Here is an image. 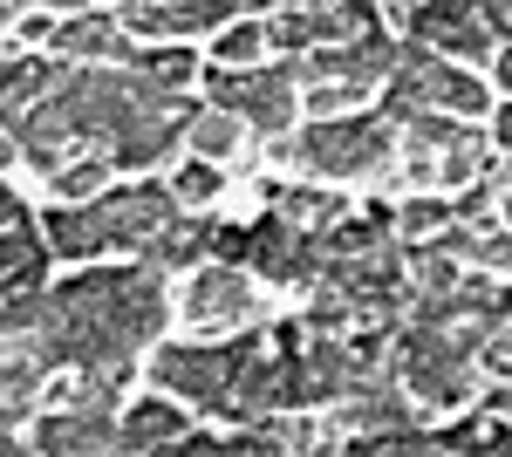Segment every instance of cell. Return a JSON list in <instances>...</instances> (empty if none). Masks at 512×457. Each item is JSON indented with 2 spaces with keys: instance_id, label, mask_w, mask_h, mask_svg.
<instances>
[{
  "instance_id": "14",
  "label": "cell",
  "mask_w": 512,
  "mask_h": 457,
  "mask_svg": "<svg viewBox=\"0 0 512 457\" xmlns=\"http://www.w3.org/2000/svg\"><path fill=\"white\" fill-rule=\"evenodd\" d=\"M35 457H117V417L110 410H48L28 423Z\"/></svg>"
},
{
  "instance_id": "5",
  "label": "cell",
  "mask_w": 512,
  "mask_h": 457,
  "mask_svg": "<svg viewBox=\"0 0 512 457\" xmlns=\"http://www.w3.org/2000/svg\"><path fill=\"white\" fill-rule=\"evenodd\" d=\"M212 410L233 417L239 430H260L274 410H294V369H287V355H274V342H260V335H246L239 369H233L226 396H219Z\"/></svg>"
},
{
  "instance_id": "10",
  "label": "cell",
  "mask_w": 512,
  "mask_h": 457,
  "mask_svg": "<svg viewBox=\"0 0 512 457\" xmlns=\"http://www.w3.org/2000/svg\"><path fill=\"white\" fill-rule=\"evenodd\" d=\"M246 267L260 273L267 287H315L321 280V239L308 232H294L287 219H260V226H246Z\"/></svg>"
},
{
  "instance_id": "35",
  "label": "cell",
  "mask_w": 512,
  "mask_h": 457,
  "mask_svg": "<svg viewBox=\"0 0 512 457\" xmlns=\"http://www.w3.org/2000/svg\"><path fill=\"white\" fill-rule=\"evenodd\" d=\"M492 144H499V151H512V103L492 116Z\"/></svg>"
},
{
  "instance_id": "24",
  "label": "cell",
  "mask_w": 512,
  "mask_h": 457,
  "mask_svg": "<svg viewBox=\"0 0 512 457\" xmlns=\"http://www.w3.org/2000/svg\"><path fill=\"white\" fill-rule=\"evenodd\" d=\"M185 144L198 151V164H226V157H239V144H246V123H239V116H226V110H205V103H198Z\"/></svg>"
},
{
  "instance_id": "32",
  "label": "cell",
  "mask_w": 512,
  "mask_h": 457,
  "mask_svg": "<svg viewBox=\"0 0 512 457\" xmlns=\"http://www.w3.org/2000/svg\"><path fill=\"white\" fill-rule=\"evenodd\" d=\"M451 226H465V232H485V226H492V185H485V191H465V198L451 205Z\"/></svg>"
},
{
  "instance_id": "3",
  "label": "cell",
  "mask_w": 512,
  "mask_h": 457,
  "mask_svg": "<svg viewBox=\"0 0 512 457\" xmlns=\"http://www.w3.org/2000/svg\"><path fill=\"white\" fill-rule=\"evenodd\" d=\"M396 389L424 410H458L478 389V362L451 355L444 342H431L424 328H396Z\"/></svg>"
},
{
  "instance_id": "21",
  "label": "cell",
  "mask_w": 512,
  "mask_h": 457,
  "mask_svg": "<svg viewBox=\"0 0 512 457\" xmlns=\"http://www.w3.org/2000/svg\"><path fill=\"white\" fill-rule=\"evenodd\" d=\"M41 246H48L55 260H96V253H103V232L89 219V205H48Z\"/></svg>"
},
{
  "instance_id": "30",
  "label": "cell",
  "mask_w": 512,
  "mask_h": 457,
  "mask_svg": "<svg viewBox=\"0 0 512 457\" xmlns=\"http://www.w3.org/2000/svg\"><path fill=\"white\" fill-rule=\"evenodd\" d=\"M103 191H110V157H82V164L55 171V198L62 205H96Z\"/></svg>"
},
{
  "instance_id": "25",
  "label": "cell",
  "mask_w": 512,
  "mask_h": 457,
  "mask_svg": "<svg viewBox=\"0 0 512 457\" xmlns=\"http://www.w3.org/2000/svg\"><path fill=\"white\" fill-rule=\"evenodd\" d=\"M485 164H492V157H485V137H478V130H458V137H451V151L431 164V185L437 191H458V185H472Z\"/></svg>"
},
{
  "instance_id": "12",
  "label": "cell",
  "mask_w": 512,
  "mask_h": 457,
  "mask_svg": "<svg viewBox=\"0 0 512 457\" xmlns=\"http://www.w3.org/2000/svg\"><path fill=\"white\" fill-rule=\"evenodd\" d=\"M246 0H130L117 7V28L123 35H144V41H164L178 48V35H198V28H233V14Z\"/></svg>"
},
{
  "instance_id": "22",
  "label": "cell",
  "mask_w": 512,
  "mask_h": 457,
  "mask_svg": "<svg viewBox=\"0 0 512 457\" xmlns=\"http://www.w3.org/2000/svg\"><path fill=\"white\" fill-rule=\"evenodd\" d=\"M205 246H212V226H192V219H178V226H164L151 246H144V260L137 267H151L164 280V273H185L205 260Z\"/></svg>"
},
{
  "instance_id": "29",
  "label": "cell",
  "mask_w": 512,
  "mask_h": 457,
  "mask_svg": "<svg viewBox=\"0 0 512 457\" xmlns=\"http://www.w3.org/2000/svg\"><path fill=\"white\" fill-rule=\"evenodd\" d=\"M130 69H144V76L158 82L164 96H185V82L198 76L192 48H144V55H130Z\"/></svg>"
},
{
  "instance_id": "27",
  "label": "cell",
  "mask_w": 512,
  "mask_h": 457,
  "mask_svg": "<svg viewBox=\"0 0 512 457\" xmlns=\"http://www.w3.org/2000/svg\"><path fill=\"white\" fill-rule=\"evenodd\" d=\"M260 55H267V28H260V21H233V28L219 35V48H212V69L246 76V69H260Z\"/></svg>"
},
{
  "instance_id": "8",
  "label": "cell",
  "mask_w": 512,
  "mask_h": 457,
  "mask_svg": "<svg viewBox=\"0 0 512 457\" xmlns=\"http://www.w3.org/2000/svg\"><path fill=\"white\" fill-rule=\"evenodd\" d=\"M403 28H410V48H424V55L451 62V69L492 62V35L478 28V7H458V0H444V7H403Z\"/></svg>"
},
{
  "instance_id": "16",
  "label": "cell",
  "mask_w": 512,
  "mask_h": 457,
  "mask_svg": "<svg viewBox=\"0 0 512 457\" xmlns=\"http://www.w3.org/2000/svg\"><path fill=\"white\" fill-rule=\"evenodd\" d=\"M328 430H342V437H410L417 403L403 389H362V396H342L328 410Z\"/></svg>"
},
{
  "instance_id": "38",
  "label": "cell",
  "mask_w": 512,
  "mask_h": 457,
  "mask_svg": "<svg viewBox=\"0 0 512 457\" xmlns=\"http://www.w3.org/2000/svg\"><path fill=\"white\" fill-rule=\"evenodd\" d=\"M14 21H21V7H14V0H0V28H14Z\"/></svg>"
},
{
  "instance_id": "1",
  "label": "cell",
  "mask_w": 512,
  "mask_h": 457,
  "mask_svg": "<svg viewBox=\"0 0 512 457\" xmlns=\"http://www.w3.org/2000/svg\"><path fill=\"white\" fill-rule=\"evenodd\" d=\"M396 151V130L376 110L335 116V123H301L294 137L274 144V164L294 171L301 185H355V178H376Z\"/></svg>"
},
{
  "instance_id": "18",
  "label": "cell",
  "mask_w": 512,
  "mask_h": 457,
  "mask_svg": "<svg viewBox=\"0 0 512 457\" xmlns=\"http://www.w3.org/2000/svg\"><path fill=\"white\" fill-rule=\"evenodd\" d=\"M178 437H192V417H185V410H171L164 396L123 403V417H117V457H158V451H171Z\"/></svg>"
},
{
  "instance_id": "11",
  "label": "cell",
  "mask_w": 512,
  "mask_h": 457,
  "mask_svg": "<svg viewBox=\"0 0 512 457\" xmlns=\"http://www.w3.org/2000/svg\"><path fill=\"white\" fill-rule=\"evenodd\" d=\"M48 48H55L62 69H69V62H76V69H123V62L137 55L110 7H82L69 21H55V28H48Z\"/></svg>"
},
{
  "instance_id": "26",
  "label": "cell",
  "mask_w": 512,
  "mask_h": 457,
  "mask_svg": "<svg viewBox=\"0 0 512 457\" xmlns=\"http://www.w3.org/2000/svg\"><path fill=\"white\" fill-rule=\"evenodd\" d=\"M41 389H48V369H41V355L28 348H0V403H35Z\"/></svg>"
},
{
  "instance_id": "20",
  "label": "cell",
  "mask_w": 512,
  "mask_h": 457,
  "mask_svg": "<svg viewBox=\"0 0 512 457\" xmlns=\"http://www.w3.org/2000/svg\"><path fill=\"white\" fill-rule=\"evenodd\" d=\"M274 219H287V226L308 232V239H321L328 226L349 219V198L328 191V185H274Z\"/></svg>"
},
{
  "instance_id": "15",
  "label": "cell",
  "mask_w": 512,
  "mask_h": 457,
  "mask_svg": "<svg viewBox=\"0 0 512 457\" xmlns=\"http://www.w3.org/2000/svg\"><path fill=\"white\" fill-rule=\"evenodd\" d=\"M294 369V410H335L349 396V348L342 342H301L287 355Z\"/></svg>"
},
{
  "instance_id": "28",
  "label": "cell",
  "mask_w": 512,
  "mask_h": 457,
  "mask_svg": "<svg viewBox=\"0 0 512 457\" xmlns=\"http://www.w3.org/2000/svg\"><path fill=\"white\" fill-rule=\"evenodd\" d=\"M390 226L403 232L410 246H424V239H437V232L451 226V205H444V198H431V191H417V198H403V205L390 212Z\"/></svg>"
},
{
  "instance_id": "4",
  "label": "cell",
  "mask_w": 512,
  "mask_h": 457,
  "mask_svg": "<svg viewBox=\"0 0 512 457\" xmlns=\"http://www.w3.org/2000/svg\"><path fill=\"white\" fill-rule=\"evenodd\" d=\"M205 110H226V116L246 123V137L280 144V137H294L301 96H294L274 69H246V76H233V69H205Z\"/></svg>"
},
{
  "instance_id": "19",
  "label": "cell",
  "mask_w": 512,
  "mask_h": 457,
  "mask_svg": "<svg viewBox=\"0 0 512 457\" xmlns=\"http://www.w3.org/2000/svg\"><path fill=\"white\" fill-rule=\"evenodd\" d=\"M287 21H294V35H301L308 55H321V48H355L362 35L383 28L376 7H287Z\"/></svg>"
},
{
  "instance_id": "31",
  "label": "cell",
  "mask_w": 512,
  "mask_h": 457,
  "mask_svg": "<svg viewBox=\"0 0 512 457\" xmlns=\"http://www.w3.org/2000/svg\"><path fill=\"white\" fill-rule=\"evenodd\" d=\"M164 191H171V205H178V212H198V205H212V198L226 191V178H219V164H185Z\"/></svg>"
},
{
  "instance_id": "34",
  "label": "cell",
  "mask_w": 512,
  "mask_h": 457,
  "mask_svg": "<svg viewBox=\"0 0 512 457\" xmlns=\"http://www.w3.org/2000/svg\"><path fill=\"white\" fill-rule=\"evenodd\" d=\"M21 219H28V205H21V198H14V191L0 185V232H7V226H21Z\"/></svg>"
},
{
  "instance_id": "9",
  "label": "cell",
  "mask_w": 512,
  "mask_h": 457,
  "mask_svg": "<svg viewBox=\"0 0 512 457\" xmlns=\"http://www.w3.org/2000/svg\"><path fill=\"white\" fill-rule=\"evenodd\" d=\"M89 219L103 232V246H151L164 226H178V205H171V191L164 185H117L103 191L96 205H89Z\"/></svg>"
},
{
  "instance_id": "2",
  "label": "cell",
  "mask_w": 512,
  "mask_h": 457,
  "mask_svg": "<svg viewBox=\"0 0 512 457\" xmlns=\"http://www.w3.org/2000/svg\"><path fill=\"white\" fill-rule=\"evenodd\" d=\"M492 110V89L472 76V69H451V62H437L424 48H396V69L383 82V123H403V116H451V123H465V116H485Z\"/></svg>"
},
{
  "instance_id": "39",
  "label": "cell",
  "mask_w": 512,
  "mask_h": 457,
  "mask_svg": "<svg viewBox=\"0 0 512 457\" xmlns=\"http://www.w3.org/2000/svg\"><path fill=\"white\" fill-rule=\"evenodd\" d=\"M499 219H506V232H512V191H506V198H499Z\"/></svg>"
},
{
  "instance_id": "33",
  "label": "cell",
  "mask_w": 512,
  "mask_h": 457,
  "mask_svg": "<svg viewBox=\"0 0 512 457\" xmlns=\"http://www.w3.org/2000/svg\"><path fill=\"white\" fill-rule=\"evenodd\" d=\"M158 457H226V444H219V437H178V444H171V451H158Z\"/></svg>"
},
{
  "instance_id": "23",
  "label": "cell",
  "mask_w": 512,
  "mask_h": 457,
  "mask_svg": "<svg viewBox=\"0 0 512 457\" xmlns=\"http://www.w3.org/2000/svg\"><path fill=\"white\" fill-rule=\"evenodd\" d=\"M403 287L417 301H451L465 287V267H451L437 246H403Z\"/></svg>"
},
{
  "instance_id": "13",
  "label": "cell",
  "mask_w": 512,
  "mask_h": 457,
  "mask_svg": "<svg viewBox=\"0 0 512 457\" xmlns=\"http://www.w3.org/2000/svg\"><path fill=\"white\" fill-rule=\"evenodd\" d=\"M198 103L192 96H164V103H151V110L137 116L130 130H123L117 144H110V171H151L171 144H185V130H192Z\"/></svg>"
},
{
  "instance_id": "36",
  "label": "cell",
  "mask_w": 512,
  "mask_h": 457,
  "mask_svg": "<svg viewBox=\"0 0 512 457\" xmlns=\"http://www.w3.org/2000/svg\"><path fill=\"white\" fill-rule=\"evenodd\" d=\"M492 82L512 96V48H499V55H492Z\"/></svg>"
},
{
  "instance_id": "7",
  "label": "cell",
  "mask_w": 512,
  "mask_h": 457,
  "mask_svg": "<svg viewBox=\"0 0 512 457\" xmlns=\"http://www.w3.org/2000/svg\"><path fill=\"white\" fill-rule=\"evenodd\" d=\"M239 348L246 342H164L151 355V382H158V396H185V403H219L226 396V382L239 369Z\"/></svg>"
},
{
  "instance_id": "17",
  "label": "cell",
  "mask_w": 512,
  "mask_h": 457,
  "mask_svg": "<svg viewBox=\"0 0 512 457\" xmlns=\"http://www.w3.org/2000/svg\"><path fill=\"white\" fill-rule=\"evenodd\" d=\"M69 76L55 55H14V62H0V130L14 137L28 116L55 96V82Z\"/></svg>"
},
{
  "instance_id": "37",
  "label": "cell",
  "mask_w": 512,
  "mask_h": 457,
  "mask_svg": "<svg viewBox=\"0 0 512 457\" xmlns=\"http://www.w3.org/2000/svg\"><path fill=\"white\" fill-rule=\"evenodd\" d=\"M14 157H21V151H14V137H7V130H0V171H7V164H14Z\"/></svg>"
},
{
  "instance_id": "6",
  "label": "cell",
  "mask_w": 512,
  "mask_h": 457,
  "mask_svg": "<svg viewBox=\"0 0 512 457\" xmlns=\"http://www.w3.org/2000/svg\"><path fill=\"white\" fill-rule=\"evenodd\" d=\"M178 314L192 321L198 335H226V328H253L260 321V287L246 267H192L185 294H178Z\"/></svg>"
}]
</instances>
